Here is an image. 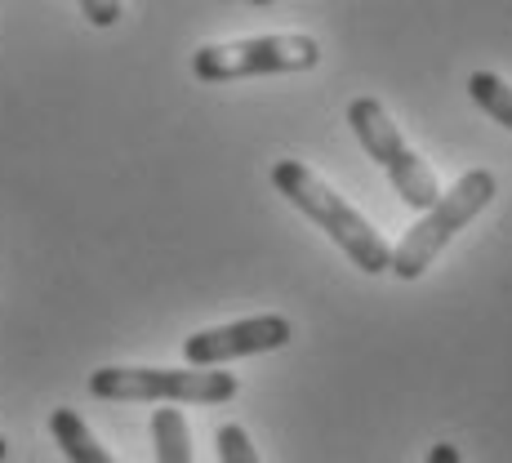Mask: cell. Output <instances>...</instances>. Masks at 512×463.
Listing matches in <instances>:
<instances>
[{"instance_id": "6da1fadb", "label": "cell", "mask_w": 512, "mask_h": 463, "mask_svg": "<svg viewBox=\"0 0 512 463\" xmlns=\"http://www.w3.org/2000/svg\"><path fill=\"white\" fill-rule=\"evenodd\" d=\"M272 187H277L303 219H312L343 254H348L352 268H361L366 277H383V272H388L392 245L383 241L379 228H374L357 205L343 201L321 174H312L303 161H277L272 165Z\"/></svg>"}, {"instance_id": "7a4b0ae2", "label": "cell", "mask_w": 512, "mask_h": 463, "mask_svg": "<svg viewBox=\"0 0 512 463\" xmlns=\"http://www.w3.org/2000/svg\"><path fill=\"white\" fill-rule=\"evenodd\" d=\"M495 192H499L495 174L490 170H468L464 179L450 187V192H441L437 201L423 210V219L415 223V228L392 245L388 272L392 277H401V281H419L423 272L437 263V254L446 250V245L455 241V236L464 232L490 201H495Z\"/></svg>"}, {"instance_id": "3957f363", "label": "cell", "mask_w": 512, "mask_h": 463, "mask_svg": "<svg viewBox=\"0 0 512 463\" xmlns=\"http://www.w3.org/2000/svg\"><path fill=\"white\" fill-rule=\"evenodd\" d=\"M241 392L236 374L219 366H103L90 374V397L98 401H179V406H223Z\"/></svg>"}, {"instance_id": "277c9868", "label": "cell", "mask_w": 512, "mask_h": 463, "mask_svg": "<svg viewBox=\"0 0 512 463\" xmlns=\"http://www.w3.org/2000/svg\"><path fill=\"white\" fill-rule=\"evenodd\" d=\"M348 125L361 139V147H366V156L388 174V183L397 187V196L410 210H428V205L437 201L441 183H437V174H432V165L406 143V134L397 130V121L388 116V107H383L379 98H352Z\"/></svg>"}, {"instance_id": "5b68a950", "label": "cell", "mask_w": 512, "mask_h": 463, "mask_svg": "<svg viewBox=\"0 0 512 463\" xmlns=\"http://www.w3.org/2000/svg\"><path fill=\"white\" fill-rule=\"evenodd\" d=\"M321 63V45L303 32L281 36H250V41L228 45H201L192 54V76L205 85L223 81H250V76H285V72H312Z\"/></svg>"}, {"instance_id": "8992f818", "label": "cell", "mask_w": 512, "mask_h": 463, "mask_svg": "<svg viewBox=\"0 0 512 463\" xmlns=\"http://www.w3.org/2000/svg\"><path fill=\"white\" fill-rule=\"evenodd\" d=\"M294 339V325L281 312H263V317H245L232 325H214V330H196L183 339L187 366H223V361L259 357V352H277Z\"/></svg>"}, {"instance_id": "52a82bcc", "label": "cell", "mask_w": 512, "mask_h": 463, "mask_svg": "<svg viewBox=\"0 0 512 463\" xmlns=\"http://www.w3.org/2000/svg\"><path fill=\"white\" fill-rule=\"evenodd\" d=\"M49 432H54V441H58V450L67 455V463H116L103 446H98L90 423L76 415V410L58 406L54 415H49Z\"/></svg>"}, {"instance_id": "ba28073f", "label": "cell", "mask_w": 512, "mask_h": 463, "mask_svg": "<svg viewBox=\"0 0 512 463\" xmlns=\"http://www.w3.org/2000/svg\"><path fill=\"white\" fill-rule=\"evenodd\" d=\"M152 446L156 463H192V428L183 410H152Z\"/></svg>"}, {"instance_id": "9c48e42d", "label": "cell", "mask_w": 512, "mask_h": 463, "mask_svg": "<svg viewBox=\"0 0 512 463\" xmlns=\"http://www.w3.org/2000/svg\"><path fill=\"white\" fill-rule=\"evenodd\" d=\"M468 94L490 121H499L504 130H512V85L499 72H472L468 76Z\"/></svg>"}, {"instance_id": "30bf717a", "label": "cell", "mask_w": 512, "mask_h": 463, "mask_svg": "<svg viewBox=\"0 0 512 463\" xmlns=\"http://www.w3.org/2000/svg\"><path fill=\"white\" fill-rule=\"evenodd\" d=\"M214 446H219V463H259V450H254L250 432L241 423H223L214 432Z\"/></svg>"}, {"instance_id": "8fae6325", "label": "cell", "mask_w": 512, "mask_h": 463, "mask_svg": "<svg viewBox=\"0 0 512 463\" xmlns=\"http://www.w3.org/2000/svg\"><path fill=\"white\" fill-rule=\"evenodd\" d=\"M81 14L90 18L94 27H116L121 23V0H76Z\"/></svg>"}, {"instance_id": "7c38bea8", "label": "cell", "mask_w": 512, "mask_h": 463, "mask_svg": "<svg viewBox=\"0 0 512 463\" xmlns=\"http://www.w3.org/2000/svg\"><path fill=\"white\" fill-rule=\"evenodd\" d=\"M423 463H459V446H455V441H437Z\"/></svg>"}, {"instance_id": "4fadbf2b", "label": "cell", "mask_w": 512, "mask_h": 463, "mask_svg": "<svg viewBox=\"0 0 512 463\" xmlns=\"http://www.w3.org/2000/svg\"><path fill=\"white\" fill-rule=\"evenodd\" d=\"M250 5H254V9H268V5H272V0H250Z\"/></svg>"}, {"instance_id": "5bb4252c", "label": "cell", "mask_w": 512, "mask_h": 463, "mask_svg": "<svg viewBox=\"0 0 512 463\" xmlns=\"http://www.w3.org/2000/svg\"><path fill=\"white\" fill-rule=\"evenodd\" d=\"M5 450H9V446H5V437H0V463H5Z\"/></svg>"}]
</instances>
